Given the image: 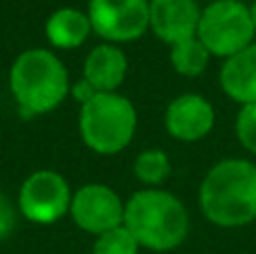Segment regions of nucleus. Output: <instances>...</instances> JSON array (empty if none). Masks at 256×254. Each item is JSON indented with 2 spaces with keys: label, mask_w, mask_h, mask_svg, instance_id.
<instances>
[{
  "label": "nucleus",
  "mask_w": 256,
  "mask_h": 254,
  "mask_svg": "<svg viewBox=\"0 0 256 254\" xmlns=\"http://www.w3.org/2000/svg\"><path fill=\"white\" fill-rule=\"evenodd\" d=\"M198 205L216 228H243L256 220V164L245 158L216 162L200 182Z\"/></svg>",
  "instance_id": "obj_1"
},
{
  "label": "nucleus",
  "mask_w": 256,
  "mask_h": 254,
  "mask_svg": "<svg viewBox=\"0 0 256 254\" xmlns=\"http://www.w3.org/2000/svg\"><path fill=\"white\" fill-rule=\"evenodd\" d=\"M124 228L140 248L171 252L189 234V214L176 194L166 189H140L126 200Z\"/></svg>",
  "instance_id": "obj_2"
},
{
  "label": "nucleus",
  "mask_w": 256,
  "mask_h": 254,
  "mask_svg": "<svg viewBox=\"0 0 256 254\" xmlns=\"http://www.w3.org/2000/svg\"><path fill=\"white\" fill-rule=\"evenodd\" d=\"M9 90L27 115H45L70 94V74L63 61L45 48L20 52L9 68Z\"/></svg>",
  "instance_id": "obj_3"
},
{
  "label": "nucleus",
  "mask_w": 256,
  "mask_h": 254,
  "mask_svg": "<svg viewBox=\"0 0 256 254\" xmlns=\"http://www.w3.org/2000/svg\"><path fill=\"white\" fill-rule=\"evenodd\" d=\"M137 110L120 92H97L79 110V135L97 156H117L132 142Z\"/></svg>",
  "instance_id": "obj_4"
},
{
  "label": "nucleus",
  "mask_w": 256,
  "mask_h": 254,
  "mask_svg": "<svg viewBox=\"0 0 256 254\" xmlns=\"http://www.w3.org/2000/svg\"><path fill=\"white\" fill-rule=\"evenodd\" d=\"M254 25L250 4L240 0H214L200 12L198 40L212 56L230 58L254 43Z\"/></svg>",
  "instance_id": "obj_5"
},
{
  "label": "nucleus",
  "mask_w": 256,
  "mask_h": 254,
  "mask_svg": "<svg viewBox=\"0 0 256 254\" xmlns=\"http://www.w3.org/2000/svg\"><path fill=\"white\" fill-rule=\"evenodd\" d=\"M72 189L61 174L38 169L22 180L18 189V214L36 225H52L70 214Z\"/></svg>",
  "instance_id": "obj_6"
},
{
  "label": "nucleus",
  "mask_w": 256,
  "mask_h": 254,
  "mask_svg": "<svg viewBox=\"0 0 256 254\" xmlns=\"http://www.w3.org/2000/svg\"><path fill=\"white\" fill-rule=\"evenodd\" d=\"M88 18L104 43H132L148 32V0H90Z\"/></svg>",
  "instance_id": "obj_7"
},
{
  "label": "nucleus",
  "mask_w": 256,
  "mask_h": 254,
  "mask_svg": "<svg viewBox=\"0 0 256 254\" xmlns=\"http://www.w3.org/2000/svg\"><path fill=\"white\" fill-rule=\"evenodd\" d=\"M124 207L126 202L115 189L102 182H90L72 194L68 216L79 230L99 236L108 230L124 225Z\"/></svg>",
  "instance_id": "obj_8"
},
{
  "label": "nucleus",
  "mask_w": 256,
  "mask_h": 254,
  "mask_svg": "<svg viewBox=\"0 0 256 254\" xmlns=\"http://www.w3.org/2000/svg\"><path fill=\"white\" fill-rule=\"evenodd\" d=\"M216 124V110L202 94L186 92L176 97L164 110V128L178 142H200L212 133Z\"/></svg>",
  "instance_id": "obj_9"
},
{
  "label": "nucleus",
  "mask_w": 256,
  "mask_h": 254,
  "mask_svg": "<svg viewBox=\"0 0 256 254\" xmlns=\"http://www.w3.org/2000/svg\"><path fill=\"white\" fill-rule=\"evenodd\" d=\"M200 12L202 9L196 0H148V30L166 45L194 38Z\"/></svg>",
  "instance_id": "obj_10"
},
{
  "label": "nucleus",
  "mask_w": 256,
  "mask_h": 254,
  "mask_svg": "<svg viewBox=\"0 0 256 254\" xmlns=\"http://www.w3.org/2000/svg\"><path fill=\"white\" fill-rule=\"evenodd\" d=\"M128 74V58L124 50L112 43L94 45L84 61V79L97 92H117Z\"/></svg>",
  "instance_id": "obj_11"
},
{
  "label": "nucleus",
  "mask_w": 256,
  "mask_h": 254,
  "mask_svg": "<svg viewBox=\"0 0 256 254\" xmlns=\"http://www.w3.org/2000/svg\"><path fill=\"white\" fill-rule=\"evenodd\" d=\"M218 81L232 102L240 106L256 104V43L225 58L218 72Z\"/></svg>",
  "instance_id": "obj_12"
},
{
  "label": "nucleus",
  "mask_w": 256,
  "mask_h": 254,
  "mask_svg": "<svg viewBox=\"0 0 256 254\" xmlns=\"http://www.w3.org/2000/svg\"><path fill=\"white\" fill-rule=\"evenodd\" d=\"M92 34V25L86 12L72 7H61L50 14L45 20V36L50 45L56 50H74L88 40Z\"/></svg>",
  "instance_id": "obj_13"
},
{
  "label": "nucleus",
  "mask_w": 256,
  "mask_h": 254,
  "mask_svg": "<svg viewBox=\"0 0 256 254\" xmlns=\"http://www.w3.org/2000/svg\"><path fill=\"white\" fill-rule=\"evenodd\" d=\"M168 48H171V52H168L171 66L180 76H200L207 70L212 54L198 40V36L180 40V43H173Z\"/></svg>",
  "instance_id": "obj_14"
},
{
  "label": "nucleus",
  "mask_w": 256,
  "mask_h": 254,
  "mask_svg": "<svg viewBox=\"0 0 256 254\" xmlns=\"http://www.w3.org/2000/svg\"><path fill=\"white\" fill-rule=\"evenodd\" d=\"M132 174L144 184V189H160L164 180L171 176V160L162 148H146L132 162Z\"/></svg>",
  "instance_id": "obj_15"
},
{
  "label": "nucleus",
  "mask_w": 256,
  "mask_h": 254,
  "mask_svg": "<svg viewBox=\"0 0 256 254\" xmlns=\"http://www.w3.org/2000/svg\"><path fill=\"white\" fill-rule=\"evenodd\" d=\"M140 243L124 225L94 236L92 246V254H140Z\"/></svg>",
  "instance_id": "obj_16"
},
{
  "label": "nucleus",
  "mask_w": 256,
  "mask_h": 254,
  "mask_svg": "<svg viewBox=\"0 0 256 254\" xmlns=\"http://www.w3.org/2000/svg\"><path fill=\"white\" fill-rule=\"evenodd\" d=\"M236 138H238L240 146L256 156V104L238 108L236 115Z\"/></svg>",
  "instance_id": "obj_17"
},
{
  "label": "nucleus",
  "mask_w": 256,
  "mask_h": 254,
  "mask_svg": "<svg viewBox=\"0 0 256 254\" xmlns=\"http://www.w3.org/2000/svg\"><path fill=\"white\" fill-rule=\"evenodd\" d=\"M16 220H18V207L4 194H0V241L12 236Z\"/></svg>",
  "instance_id": "obj_18"
},
{
  "label": "nucleus",
  "mask_w": 256,
  "mask_h": 254,
  "mask_svg": "<svg viewBox=\"0 0 256 254\" xmlns=\"http://www.w3.org/2000/svg\"><path fill=\"white\" fill-rule=\"evenodd\" d=\"M94 94H97V90H94L92 84H88L84 76H81L79 81H74V84H70V97L74 99V102H79L81 106H84V104H88Z\"/></svg>",
  "instance_id": "obj_19"
},
{
  "label": "nucleus",
  "mask_w": 256,
  "mask_h": 254,
  "mask_svg": "<svg viewBox=\"0 0 256 254\" xmlns=\"http://www.w3.org/2000/svg\"><path fill=\"white\" fill-rule=\"evenodd\" d=\"M250 16H252V25H254V32H256V0L250 4Z\"/></svg>",
  "instance_id": "obj_20"
}]
</instances>
